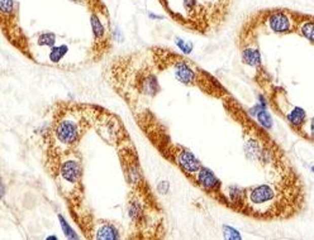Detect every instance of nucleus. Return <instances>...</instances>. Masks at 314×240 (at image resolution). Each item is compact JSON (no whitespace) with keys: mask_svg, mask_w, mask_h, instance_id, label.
Returning a JSON list of instances; mask_svg holds the SVG:
<instances>
[{"mask_svg":"<svg viewBox=\"0 0 314 240\" xmlns=\"http://www.w3.org/2000/svg\"><path fill=\"white\" fill-rule=\"evenodd\" d=\"M90 128H93L88 104L58 101L52 106L51 123L43 133V161L51 178L57 172L61 158L78 149Z\"/></svg>","mask_w":314,"mask_h":240,"instance_id":"obj_1","label":"nucleus"},{"mask_svg":"<svg viewBox=\"0 0 314 240\" xmlns=\"http://www.w3.org/2000/svg\"><path fill=\"white\" fill-rule=\"evenodd\" d=\"M52 180L75 221L78 216L88 209L85 206L83 155L78 149L61 158L57 172Z\"/></svg>","mask_w":314,"mask_h":240,"instance_id":"obj_2","label":"nucleus"},{"mask_svg":"<svg viewBox=\"0 0 314 240\" xmlns=\"http://www.w3.org/2000/svg\"><path fill=\"white\" fill-rule=\"evenodd\" d=\"M0 28L5 39L19 51L23 56L36 62L32 52L30 38L24 33L19 24V4L15 0H0Z\"/></svg>","mask_w":314,"mask_h":240,"instance_id":"obj_3","label":"nucleus"},{"mask_svg":"<svg viewBox=\"0 0 314 240\" xmlns=\"http://www.w3.org/2000/svg\"><path fill=\"white\" fill-rule=\"evenodd\" d=\"M90 27L93 42L88 52V61L96 63L104 60L113 50L111 18L106 5L90 10Z\"/></svg>","mask_w":314,"mask_h":240,"instance_id":"obj_4","label":"nucleus"},{"mask_svg":"<svg viewBox=\"0 0 314 240\" xmlns=\"http://www.w3.org/2000/svg\"><path fill=\"white\" fill-rule=\"evenodd\" d=\"M264 19L254 23V29L264 27V29L274 34H289L297 30L299 14L290 10L276 9L271 12H262Z\"/></svg>","mask_w":314,"mask_h":240,"instance_id":"obj_5","label":"nucleus"},{"mask_svg":"<svg viewBox=\"0 0 314 240\" xmlns=\"http://www.w3.org/2000/svg\"><path fill=\"white\" fill-rule=\"evenodd\" d=\"M167 161L175 165L190 181L201 168V162L195 157V154L190 149L180 144H176V143H173L172 148H171Z\"/></svg>","mask_w":314,"mask_h":240,"instance_id":"obj_6","label":"nucleus"},{"mask_svg":"<svg viewBox=\"0 0 314 240\" xmlns=\"http://www.w3.org/2000/svg\"><path fill=\"white\" fill-rule=\"evenodd\" d=\"M191 182L206 195L213 197L214 200L226 205V198L223 196V185H222L221 180L214 175L213 171L201 166V168L196 172Z\"/></svg>","mask_w":314,"mask_h":240,"instance_id":"obj_7","label":"nucleus"},{"mask_svg":"<svg viewBox=\"0 0 314 240\" xmlns=\"http://www.w3.org/2000/svg\"><path fill=\"white\" fill-rule=\"evenodd\" d=\"M170 70L172 71L173 77L180 84L185 86H196L200 68L196 67L191 61L185 60L181 56H179L170 67Z\"/></svg>","mask_w":314,"mask_h":240,"instance_id":"obj_8","label":"nucleus"},{"mask_svg":"<svg viewBox=\"0 0 314 240\" xmlns=\"http://www.w3.org/2000/svg\"><path fill=\"white\" fill-rule=\"evenodd\" d=\"M122 238L121 228L114 221L107 219H94L88 239L117 240Z\"/></svg>","mask_w":314,"mask_h":240,"instance_id":"obj_9","label":"nucleus"},{"mask_svg":"<svg viewBox=\"0 0 314 240\" xmlns=\"http://www.w3.org/2000/svg\"><path fill=\"white\" fill-rule=\"evenodd\" d=\"M274 104L275 106H276V110L282 111V114L285 116L287 122L289 123L298 133L302 132L303 125H305V120H307V114H305V111L303 110L302 108H299V106L290 105L288 101H287L288 108H285V105H283V104L279 103V101H275V103L272 101V105H274Z\"/></svg>","mask_w":314,"mask_h":240,"instance_id":"obj_10","label":"nucleus"},{"mask_svg":"<svg viewBox=\"0 0 314 240\" xmlns=\"http://www.w3.org/2000/svg\"><path fill=\"white\" fill-rule=\"evenodd\" d=\"M241 58L242 63L246 66H250L252 68H256L260 70L262 66V60H261V53H260L259 47H257L256 42L249 43V45L243 46L241 51Z\"/></svg>","mask_w":314,"mask_h":240,"instance_id":"obj_11","label":"nucleus"},{"mask_svg":"<svg viewBox=\"0 0 314 240\" xmlns=\"http://www.w3.org/2000/svg\"><path fill=\"white\" fill-rule=\"evenodd\" d=\"M58 35L53 32H40L34 34V37L30 39V46L32 50L34 47L37 48H45V50H51L55 46L58 45L57 42ZM33 52V51H32Z\"/></svg>","mask_w":314,"mask_h":240,"instance_id":"obj_12","label":"nucleus"},{"mask_svg":"<svg viewBox=\"0 0 314 240\" xmlns=\"http://www.w3.org/2000/svg\"><path fill=\"white\" fill-rule=\"evenodd\" d=\"M299 35L309 41L312 45H314V18L309 17V15L299 14V19L297 23V30Z\"/></svg>","mask_w":314,"mask_h":240,"instance_id":"obj_13","label":"nucleus"},{"mask_svg":"<svg viewBox=\"0 0 314 240\" xmlns=\"http://www.w3.org/2000/svg\"><path fill=\"white\" fill-rule=\"evenodd\" d=\"M70 2L88 8L89 12L95 9V8H98V7H103V5H106L103 2H101V0H70Z\"/></svg>","mask_w":314,"mask_h":240,"instance_id":"obj_14","label":"nucleus"},{"mask_svg":"<svg viewBox=\"0 0 314 240\" xmlns=\"http://www.w3.org/2000/svg\"><path fill=\"white\" fill-rule=\"evenodd\" d=\"M256 118L264 128L271 127V118H270V114L267 113V111H265L264 109H260L259 113L256 114Z\"/></svg>","mask_w":314,"mask_h":240,"instance_id":"obj_15","label":"nucleus"},{"mask_svg":"<svg viewBox=\"0 0 314 240\" xmlns=\"http://www.w3.org/2000/svg\"><path fill=\"white\" fill-rule=\"evenodd\" d=\"M223 230H224V236H226L227 239H241V235L238 234V231L229 228V226H223Z\"/></svg>","mask_w":314,"mask_h":240,"instance_id":"obj_16","label":"nucleus"},{"mask_svg":"<svg viewBox=\"0 0 314 240\" xmlns=\"http://www.w3.org/2000/svg\"><path fill=\"white\" fill-rule=\"evenodd\" d=\"M309 137H310V139H313L314 140V118H312L310 119V122H309Z\"/></svg>","mask_w":314,"mask_h":240,"instance_id":"obj_17","label":"nucleus"},{"mask_svg":"<svg viewBox=\"0 0 314 240\" xmlns=\"http://www.w3.org/2000/svg\"><path fill=\"white\" fill-rule=\"evenodd\" d=\"M312 171H313V172H314V166H313V167H312Z\"/></svg>","mask_w":314,"mask_h":240,"instance_id":"obj_18","label":"nucleus"}]
</instances>
